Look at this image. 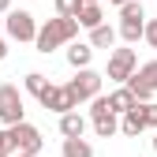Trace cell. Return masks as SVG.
Instances as JSON below:
<instances>
[{"instance_id":"e0dca14e","label":"cell","mask_w":157,"mask_h":157,"mask_svg":"<svg viewBox=\"0 0 157 157\" xmlns=\"http://www.w3.org/2000/svg\"><path fill=\"white\" fill-rule=\"evenodd\" d=\"M64 157H94V146L78 135V139H64Z\"/></svg>"},{"instance_id":"8fae6325","label":"cell","mask_w":157,"mask_h":157,"mask_svg":"<svg viewBox=\"0 0 157 157\" xmlns=\"http://www.w3.org/2000/svg\"><path fill=\"white\" fill-rule=\"evenodd\" d=\"M82 131H86V116L78 109H71V112L60 116V135H64V139H78Z\"/></svg>"},{"instance_id":"603a6c76","label":"cell","mask_w":157,"mask_h":157,"mask_svg":"<svg viewBox=\"0 0 157 157\" xmlns=\"http://www.w3.org/2000/svg\"><path fill=\"white\" fill-rule=\"evenodd\" d=\"M4 56H8V45H4V37H0V60H4Z\"/></svg>"},{"instance_id":"2e32d148","label":"cell","mask_w":157,"mask_h":157,"mask_svg":"<svg viewBox=\"0 0 157 157\" xmlns=\"http://www.w3.org/2000/svg\"><path fill=\"white\" fill-rule=\"evenodd\" d=\"M112 41H116V30H112L109 23H101V26L90 30V45H94V49H112Z\"/></svg>"},{"instance_id":"8992f818","label":"cell","mask_w":157,"mask_h":157,"mask_svg":"<svg viewBox=\"0 0 157 157\" xmlns=\"http://www.w3.org/2000/svg\"><path fill=\"white\" fill-rule=\"evenodd\" d=\"M8 139H11V150L15 153H41V131H37L34 124L19 120L8 127Z\"/></svg>"},{"instance_id":"7a4b0ae2","label":"cell","mask_w":157,"mask_h":157,"mask_svg":"<svg viewBox=\"0 0 157 157\" xmlns=\"http://www.w3.org/2000/svg\"><path fill=\"white\" fill-rule=\"evenodd\" d=\"M120 37L124 45H139V37H146V8L139 0H127L120 8Z\"/></svg>"},{"instance_id":"5bb4252c","label":"cell","mask_w":157,"mask_h":157,"mask_svg":"<svg viewBox=\"0 0 157 157\" xmlns=\"http://www.w3.org/2000/svg\"><path fill=\"white\" fill-rule=\"evenodd\" d=\"M90 60H94V45H90V41H86V45H82V41H71V49H67V64L78 71V67H90Z\"/></svg>"},{"instance_id":"d6986e66","label":"cell","mask_w":157,"mask_h":157,"mask_svg":"<svg viewBox=\"0 0 157 157\" xmlns=\"http://www.w3.org/2000/svg\"><path fill=\"white\" fill-rule=\"evenodd\" d=\"M23 86H26V90H30V94H34V97H37V94H41V90H45V86H49V78H45V75H41V71H30V75H26V78H23Z\"/></svg>"},{"instance_id":"ba28073f","label":"cell","mask_w":157,"mask_h":157,"mask_svg":"<svg viewBox=\"0 0 157 157\" xmlns=\"http://www.w3.org/2000/svg\"><path fill=\"white\" fill-rule=\"evenodd\" d=\"M67 90L75 94V101H78V105H82V101H94V97L101 94V75H97L94 67H78L75 78L67 82Z\"/></svg>"},{"instance_id":"277c9868","label":"cell","mask_w":157,"mask_h":157,"mask_svg":"<svg viewBox=\"0 0 157 157\" xmlns=\"http://www.w3.org/2000/svg\"><path fill=\"white\" fill-rule=\"evenodd\" d=\"M4 34L11 37V41H34L37 37V19L26 8H11L8 19H4Z\"/></svg>"},{"instance_id":"4fadbf2b","label":"cell","mask_w":157,"mask_h":157,"mask_svg":"<svg viewBox=\"0 0 157 157\" xmlns=\"http://www.w3.org/2000/svg\"><path fill=\"white\" fill-rule=\"evenodd\" d=\"M116 131H120V112H101V116H94V135H97V139H112Z\"/></svg>"},{"instance_id":"484cf974","label":"cell","mask_w":157,"mask_h":157,"mask_svg":"<svg viewBox=\"0 0 157 157\" xmlns=\"http://www.w3.org/2000/svg\"><path fill=\"white\" fill-rule=\"evenodd\" d=\"M153 153H157V131H153Z\"/></svg>"},{"instance_id":"6da1fadb","label":"cell","mask_w":157,"mask_h":157,"mask_svg":"<svg viewBox=\"0 0 157 157\" xmlns=\"http://www.w3.org/2000/svg\"><path fill=\"white\" fill-rule=\"evenodd\" d=\"M78 19H67V15H56V19H45L41 26H37V37H34V45H37V52H52V49H60V45H67V41H75L78 37Z\"/></svg>"},{"instance_id":"ac0fdd59","label":"cell","mask_w":157,"mask_h":157,"mask_svg":"<svg viewBox=\"0 0 157 157\" xmlns=\"http://www.w3.org/2000/svg\"><path fill=\"white\" fill-rule=\"evenodd\" d=\"M86 0H56V15H67V19H78Z\"/></svg>"},{"instance_id":"d4e9b609","label":"cell","mask_w":157,"mask_h":157,"mask_svg":"<svg viewBox=\"0 0 157 157\" xmlns=\"http://www.w3.org/2000/svg\"><path fill=\"white\" fill-rule=\"evenodd\" d=\"M15 157H37V153H15Z\"/></svg>"},{"instance_id":"9c48e42d","label":"cell","mask_w":157,"mask_h":157,"mask_svg":"<svg viewBox=\"0 0 157 157\" xmlns=\"http://www.w3.org/2000/svg\"><path fill=\"white\" fill-rule=\"evenodd\" d=\"M127 86L135 90L139 101H153V94H157V60H146L139 71L127 78Z\"/></svg>"},{"instance_id":"7402d4cb","label":"cell","mask_w":157,"mask_h":157,"mask_svg":"<svg viewBox=\"0 0 157 157\" xmlns=\"http://www.w3.org/2000/svg\"><path fill=\"white\" fill-rule=\"evenodd\" d=\"M11 11V0H0V15H8Z\"/></svg>"},{"instance_id":"5b68a950","label":"cell","mask_w":157,"mask_h":157,"mask_svg":"<svg viewBox=\"0 0 157 157\" xmlns=\"http://www.w3.org/2000/svg\"><path fill=\"white\" fill-rule=\"evenodd\" d=\"M135 71H139V56H135V49H131V45L112 49V52H109V78H112L116 86H124Z\"/></svg>"},{"instance_id":"52a82bcc","label":"cell","mask_w":157,"mask_h":157,"mask_svg":"<svg viewBox=\"0 0 157 157\" xmlns=\"http://www.w3.org/2000/svg\"><path fill=\"white\" fill-rule=\"evenodd\" d=\"M37 101H41V109L45 112H56V116H64V112H71V109H78V101H75V94L67 90V86H45L41 94H37Z\"/></svg>"},{"instance_id":"44dd1931","label":"cell","mask_w":157,"mask_h":157,"mask_svg":"<svg viewBox=\"0 0 157 157\" xmlns=\"http://www.w3.org/2000/svg\"><path fill=\"white\" fill-rule=\"evenodd\" d=\"M142 41L157 49V19H150V23H146V37H142Z\"/></svg>"},{"instance_id":"ffe728a7","label":"cell","mask_w":157,"mask_h":157,"mask_svg":"<svg viewBox=\"0 0 157 157\" xmlns=\"http://www.w3.org/2000/svg\"><path fill=\"white\" fill-rule=\"evenodd\" d=\"M139 109H142L146 127H153V131H157V101H139Z\"/></svg>"},{"instance_id":"30bf717a","label":"cell","mask_w":157,"mask_h":157,"mask_svg":"<svg viewBox=\"0 0 157 157\" xmlns=\"http://www.w3.org/2000/svg\"><path fill=\"white\" fill-rule=\"evenodd\" d=\"M109 101H112V112H120V116H124V112H131L135 105H139V97H135V90L124 82V86H116V90L109 94Z\"/></svg>"},{"instance_id":"9a60e30c","label":"cell","mask_w":157,"mask_h":157,"mask_svg":"<svg viewBox=\"0 0 157 157\" xmlns=\"http://www.w3.org/2000/svg\"><path fill=\"white\" fill-rule=\"evenodd\" d=\"M78 23H82L86 30L101 26V23H105V11H101V4H97V0H86V4H82V11H78Z\"/></svg>"},{"instance_id":"3957f363","label":"cell","mask_w":157,"mask_h":157,"mask_svg":"<svg viewBox=\"0 0 157 157\" xmlns=\"http://www.w3.org/2000/svg\"><path fill=\"white\" fill-rule=\"evenodd\" d=\"M19 120H26V105H23V90L15 82H0V124L11 127Z\"/></svg>"},{"instance_id":"4316f807","label":"cell","mask_w":157,"mask_h":157,"mask_svg":"<svg viewBox=\"0 0 157 157\" xmlns=\"http://www.w3.org/2000/svg\"><path fill=\"white\" fill-rule=\"evenodd\" d=\"M0 157H11V153H4V150H0Z\"/></svg>"},{"instance_id":"7c38bea8","label":"cell","mask_w":157,"mask_h":157,"mask_svg":"<svg viewBox=\"0 0 157 157\" xmlns=\"http://www.w3.org/2000/svg\"><path fill=\"white\" fill-rule=\"evenodd\" d=\"M146 131V120H142V109L135 105L131 112L120 116V135H127V139H135V135H142Z\"/></svg>"},{"instance_id":"cb8c5ba5","label":"cell","mask_w":157,"mask_h":157,"mask_svg":"<svg viewBox=\"0 0 157 157\" xmlns=\"http://www.w3.org/2000/svg\"><path fill=\"white\" fill-rule=\"evenodd\" d=\"M109 4H116V8H124V4H127V0H109Z\"/></svg>"}]
</instances>
